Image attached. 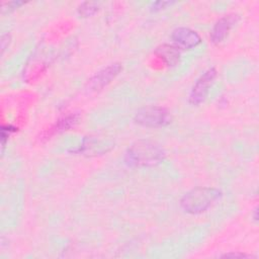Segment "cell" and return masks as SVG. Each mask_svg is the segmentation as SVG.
I'll use <instances>...</instances> for the list:
<instances>
[{"label":"cell","mask_w":259,"mask_h":259,"mask_svg":"<svg viewBox=\"0 0 259 259\" xmlns=\"http://www.w3.org/2000/svg\"><path fill=\"white\" fill-rule=\"evenodd\" d=\"M164 157L165 153L159 145L141 140L127 149L125 161L131 166H150L162 162Z\"/></svg>","instance_id":"6da1fadb"},{"label":"cell","mask_w":259,"mask_h":259,"mask_svg":"<svg viewBox=\"0 0 259 259\" xmlns=\"http://www.w3.org/2000/svg\"><path fill=\"white\" fill-rule=\"evenodd\" d=\"M221 196L222 192L217 188L196 187L182 196L180 205L185 212L198 214L209 208Z\"/></svg>","instance_id":"7a4b0ae2"},{"label":"cell","mask_w":259,"mask_h":259,"mask_svg":"<svg viewBox=\"0 0 259 259\" xmlns=\"http://www.w3.org/2000/svg\"><path fill=\"white\" fill-rule=\"evenodd\" d=\"M134 120L146 127H163L171 122V114L162 106L149 105L140 108L136 112Z\"/></svg>","instance_id":"3957f363"},{"label":"cell","mask_w":259,"mask_h":259,"mask_svg":"<svg viewBox=\"0 0 259 259\" xmlns=\"http://www.w3.org/2000/svg\"><path fill=\"white\" fill-rule=\"evenodd\" d=\"M218 72L214 68L207 69L195 81L189 94V102L193 105H198L203 102L217 78Z\"/></svg>","instance_id":"277c9868"},{"label":"cell","mask_w":259,"mask_h":259,"mask_svg":"<svg viewBox=\"0 0 259 259\" xmlns=\"http://www.w3.org/2000/svg\"><path fill=\"white\" fill-rule=\"evenodd\" d=\"M240 16L237 13H230L221 17L213 25L210 31V40L213 44H220L229 35L231 29L239 21Z\"/></svg>","instance_id":"5b68a950"},{"label":"cell","mask_w":259,"mask_h":259,"mask_svg":"<svg viewBox=\"0 0 259 259\" xmlns=\"http://www.w3.org/2000/svg\"><path fill=\"white\" fill-rule=\"evenodd\" d=\"M171 39L178 49L186 50L193 49L201 42L199 34L188 27L175 28L171 33Z\"/></svg>","instance_id":"8992f818"},{"label":"cell","mask_w":259,"mask_h":259,"mask_svg":"<svg viewBox=\"0 0 259 259\" xmlns=\"http://www.w3.org/2000/svg\"><path fill=\"white\" fill-rule=\"evenodd\" d=\"M121 71L119 64H111L100 71H98L88 82V86L91 90H101L108 85Z\"/></svg>","instance_id":"52a82bcc"},{"label":"cell","mask_w":259,"mask_h":259,"mask_svg":"<svg viewBox=\"0 0 259 259\" xmlns=\"http://www.w3.org/2000/svg\"><path fill=\"white\" fill-rule=\"evenodd\" d=\"M112 148V145L97 138H85L80 147V152L89 156L101 155Z\"/></svg>","instance_id":"ba28073f"},{"label":"cell","mask_w":259,"mask_h":259,"mask_svg":"<svg viewBox=\"0 0 259 259\" xmlns=\"http://www.w3.org/2000/svg\"><path fill=\"white\" fill-rule=\"evenodd\" d=\"M155 54L168 66H176L180 61V51L174 45L163 44L156 48Z\"/></svg>","instance_id":"9c48e42d"},{"label":"cell","mask_w":259,"mask_h":259,"mask_svg":"<svg viewBox=\"0 0 259 259\" xmlns=\"http://www.w3.org/2000/svg\"><path fill=\"white\" fill-rule=\"evenodd\" d=\"M99 9V3L95 1H86L79 5L77 11L81 17H89L95 14Z\"/></svg>","instance_id":"30bf717a"},{"label":"cell","mask_w":259,"mask_h":259,"mask_svg":"<svg viewBox=\"0 0 259 259\" xmlns=\"http://www.w3.org/2000/svg\"><path fill=\"white\" fill-rule=\"evenodd\" d=\"M77 120H78L77 115H75V114L68 115L57 122L55 130L56 131H66V130L70 128L71 126H73L77 122Z\"/></svg>","instance_id":"8fae6325"},{"label":"cell","mask_w":259,"mask_h":259,"mask_svg":"<svg viewBox=\"0 0 259 259\" xmlns=\"http://www.w3.org/2000/svg\"><path fill=\"white\" fill-rule=\"evenodd\" d=\"M173 2H170V1H156V2H153L151 3V9L154 10V11H157V10H161V9H164L166 8L168 5H171Z\"/></svg>","instance_id":"7c38bea8"},{"label":"cell","mask_w":259,"mask_h":259,"mask_svg":"<svg viewBox=\"0 0 259 259\" xmlns=\"http://www.w3.org/2000/svg\"><path fill=\"white\" fill-rule=\"evenodd\" d=\"M11 40V36L9 33H4L1 36V53L3 54L4 51L8 48Z\"/></svg>","instance_id":"4fadbf2b"},{"label":"cell","mask_w":259,"mask_h":259,"mask_svg":"<svg viewBox=\"0 0 259 259\" xmlns=\"http://www.w3.org/2000/svg\"><path fill=\"white\" fill-rule=\"evenodd\" d=\"M24 4V2H19V1H12V2H8V3H3L2 4V9H5L7 7L8 10H11V9H15L17 8L18 6Z\"/></svg>","instance_id":"5bb4252c"},{"label":"cell","mask_w":259,"mask_h":259,"mask_svg":"<svg viewBox=\"0 0 259 259\" xmlns=\"http://www.w3.org/2000/svg\"><path fill=\"white\" fill-rule=\"evenodd\" d=\"M223 257H239V258H249L250 256L244 254V253H228L225 254Z\"/></svg>","instance_id":"9a60e30c"},{"label":"cell","mask_w":259,"mask_h":259,"mask_svg":"<svg viewBox=\"0 0 259 259\" xmlns=\"http://www.w3.org/2000/svg\"><path fill=\"white\" fill-rule=\"evenodd\" d=\"M257 212H258V210H257V207L254 209V220L255 221H257L258 220V215H257Z\"/></svg>","instance_id":"2e32d148"}]
</instances>
